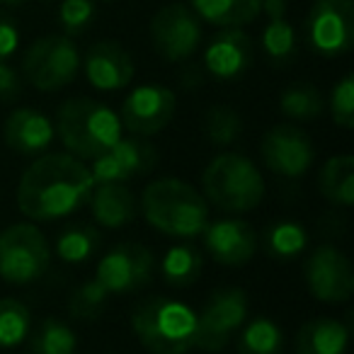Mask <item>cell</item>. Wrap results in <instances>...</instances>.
<instances>
[{"label":"cell","instance_id":"ffe728a7","mask_svg":"<svg viewBox=\"0 0 354 354\" xmlns=\"http://www.w3.org/2000/svg\"><path fill=\"white\" fill-rule=\"evenodd\" d=\"M93 218L102 228H122L136 218L138 199L122 183H100L93 187L88 199Z\"/></svg>","mask_w":354,"mask_h":354},{"label":"cell","instance_id":"e0dca14e","mask_svg":"<svg viewBox=\"0 0 354 354\" xmlns=\"http://www.w3.org/2000/svg\"><path fill=\"white\" fill-rule=\"evenodd\" d=\"M85 78L95 90L114 93L133 80V59L117 41H97L80 59Z\"/></svg>","mask_w":354,"mask_h":354},{"label":"cell","instance_id":"6da1fadb","mask_svg":"<svg viewBox=\"0 0 354 354\" xmlns=\"http://www.w3.org/2000/svg\"><path fill=\"white\" fill-rule=\"evenodd\" d=\"M95 180L90 167L71 153H41L17 185V209L30 221H59L85 207Z\"/></svg>","mask_w":354,"mask_h":354},{"label":"cell","instance_id":"5bb4252c","mask_svg":"<svg viewBox=\"0 0 354 354\" xmlns=\"http://www.w3.org/2000/svg\"><path fill=\"white\" fill-rule=\"evenodd\" d=\"M262 162L279 177H304L313 167L315 148L310 136L296 124H277L262 136Z\"/></svg>","mask_w":354,"mask_h":354},{"label":"cell","instance_id":"d6a6232c","mask_svg":"<svg viewBox=\"0 0 354 354\" xmlns=\"http://www.w3.org/2000/svg\"><path fill=\"white\" fill-rule=\"evenodd\" d=\"M32 313L20 299H0V347H17L27 339Z\"/></svg>","mask_w":354,"mask_h":354},{"label":"cell","instance_id":"5b68a950","mask_svg":"<svg viewBox=\"0 0 354 354\" xmlns=\"http://www.w3.org/2000/svg\"><path fill=\"white\" fill-rule=\"evenodd\" d=\"M204 199L226 214H248L265 199V180L243 153H218L202 172Z\"/></svg>","mask_w":354,"mask_h":354},{"label":"cell","instance_id":"836d02e7","mask_svg":"<svg viewBox=\"0 0 354 354\" xmlns=\"http://www.w3.org/2000/svg\"><path fill=\"white\" fill-rule=\"evenodd\" d=\"M97 6L95 0H64L59 6V25L66 37H78L88 32L95 22Z\"/></svg>","mask_w":354,"mask_h":354},{"label":"cell","instance_id":"74e56055","mask_svg":"<svg viewBox=\"0 0 354 354\" xmlns=\"http://www.w3.org/2000/svg\"><path fill=\"white\" fill-rule=\"evenodd\" d=\"M286 0H262L260 3V12H265L267 20L272 17H286Z\"/></svg>","mask_w":354,"mask_h":354},{"label":"cell","instance_id":"44dd1931","mask_svg":"<svg viewBox=\"0 0 354 354\" xmlns=\"http://www.w3.org/2000/svg\"><path fill=\"white\" fill-rule=\"evenodd\" d=\"M294 347L296 354H347L349 328L337 318L318 315L301 325Z\"/></svg>","mask_w":354,"mask_h":354},{"label":"cell","instance_id":"277c9868","mask_svg":"<svg viewBox=\"0 0 354 354\" xmlns=\"http://www.w3.org/2000/svg\"><path fill=\"white\" fill-rule=\"evenodd\" d=\"M131 330L151 354H187L194 349L197 313L170 296H151L133 308Z\"/></svg>","mask_w":354,"mask_h":354},{"label":"cell","instance_id":"3957f363","mask_svg":"<svg viewBox=\"0 0 354 354\" xmlns=\"http://www.w3.org/2000/svg\"><path fill=\"white\" fill-rule=\"evenodd\" d=\"M56 136L66 153L80 160H95L122 138L119 114L93 97H71L56 112Z\"/></svg>","mask_w":354,"mask_h":354},{"label":"cell","instance_id":"83f0119b","mask_svg":"<svg viewBox=\"0 0 354 354\" xmlns=\"http://www.w3.org/2000/svg\"><path fill=\"white\" fill-rule=\"evenodd\" d=\"M279 109L284 117L294 122H310L325 114V97L315 85L310 83H294L281 93Z\"/></svg>","mask_w":354,"mask_h":354},{"label":"cell","instance_id":"484cf974","mask_svg":"<svg viewBox=\"0 0 354 354\" xmlns=\"http://www.w3.org/2000/svg\"><path fill=\"white\" fill-rule=\"evenodd\" d=\"M102 236L88 223H71L56 238V255L66 265H85L100 252Z\"/></svg>","mask_w":354,"mask_h":354},{"label":"cell","instance_id":"4316f807","mask_svg":"<svg viewBox=\"0 0 354 354\" xmlns=\"http://www.w3.org/2000/svg\"><path fill=\"white\" fill-rule=\"evenodd\" d=\"M284 333L267 315H255L245 320L238 333V354H281Z\"/></svg>","mask_w":354,"mask_h":354},{"label":"cell","instance_id":"9a60e30c","mask_svg":"<svg viewBox=\"0 0 354 354\" xmlns=\"http://www.w3.org/2000/svg\"><path fill=\"white\" fill-rule=\"evenodd\" d=\"M158 151L153 143L141 136H122L109 151L93 160V180L100 183H131L136 177H143L156 167Z\"/></svg>","mask_w":354,"mask_h":354},{"label":"cell","instance_id":"d590c367","mask_svg":"<svg viewBox=\"0 0 354 354\" xmlns=\"http://www.w3.org/2000/svg\"><path fill=\"white\" fill-rule=\"evenodd\" d=\"M17 49H20V27L6 10H0V61H8Z\"/></svg>","mask_w":354,"mask_h":354},{"label":"cell","instance_id":"ab89813d","mask_svg":"<svg viewBox=\"0 0 354 354\" xmlns=\"http://www.w3.org/2000/svg\"><path fill=\"white\" fill-rule=\"evenodd\" d=\"M104 3H112V0H104Z\"/></svg>","mask_w":354,"mask_h":354},{"label":"cell","instance_id":"f1b7e54d","mask_svg":"<svg viewBox=\"0 0 354 354\" xmlns=\"http://www.w3.org/2000/svg\"><path fill=\"white\" fill-rule=\"evenodd\" d=\"M32 354H75L78 337L66 320L49 315L39 323L30 342Z\"/></svg>","mask_w":354,"mask_h":354},{"label":"cell","instance_id":"7402d4cb","mask_svg":"<svg viewBox=\"0 0 354 354\" xmlns=\"http://www.w3.org/2000/svg\"><path fill=\"white\" fill-rule=\"evenodd\" d=\"M262 0H189L192 12L214 27H245L257 20Z\"/></svg>","mask_w":354,"mask_h":354},{"label":"cell","instance_id":"7c38bea8","mask_svg":"<svg viewBox=\"0 0 354 354\" xmlns=\"http://www.w3.org/2000/svg\"><path fill=\"white\" fill-rule=\"evenodd\" d=\"M156 272V255L141 243H119L102 255L95 279L109 294H131L151 284Z\"/></svg>","mask_w":354,"mask_h":354},{"label":"cell","instance_id":"e575fe53","mask_svg":"<svg viewBox=\"0 0 354 354\" xmlns=\"http://www.w3.org/2000/svg\"><path fill=\"white\" fill-rule=\"evenodd\" d=\"M325 107H330L333 122L339 129H352L354 127V78L352 75H342L335 83L333 93H330V102H325Z\"/></svg>","mask_w":354,"mask_h":354},{"label":"cell","instance_id":"f546056e","mask_svg":"<svg viewBox=\"0 0 354 354\" xmlns=\"http://www.w3.org/2000/svg\"><path fill=\"white\" fill-rule=\"evenodd\" d=\"M262 51L274 66H286L296 59L299 51V41H296V32L286 17H272L267 20L265 30H262Z\"/></svg>","mask_w":354,"mask_h":354},{"label":"cell","instance_id":"d4e9b609","mask_svg":"<svg viewBox=\"0 0 354 354\" xmlns=\"http://www.w3.org/2000/svg\"><path fill=\"white\" fill-rule=\"evenodd\" d=\"M308 245V233L299 221L291 218H281L267 226L265 236H262V248L272 260L291 262L301 255Z\"/></svg>","mask_w":354,"mask_h":354},{"label":"cell","instance_id":"ba28073f","mask_svg":"<svg viewBox=\"0 0 354 354\" xmlns=\"http://www.w3.org/2000/svg\"><path fill=\"white\" fill-rule=\"evenodd\" d=\"M248 320V294L238 286H226L209 296L202 313H197L194 347L204 352H221L241 333Z\"/></svg>","mask_w":354,"mask_h":354},{"label":"cell","instance_id":"8fae6325","mask_svg":"<svg viewBox=\"0 0 354 354\" xmlns=\"http://www.w3.org/2000/svg\"><path fill=\"white\" fill-rule=\"evenodd\" d=\"M308 294L320 304H347L354 294V270L349 257L335 245H318L304 265Z\"/></svg>","mask_w":354,"mask_h":354},{"label":"cell","instance_id":"1f68e13d","mask_svg":"<svg viewBox=\"0 0 354 354\" xmlns=\"http://www.w3.org/2000/svg\"><path fill=\"white\" fill-rule=\"evenodd\" d=\"M109 291L100 284L97 279H88L71 294L68 301V315L78 323H93L107 310L109 306Z\"/></svg>","mask_w":354,"mask_h":354},{"label":"cell","instance_id":"cb8c5ba5","mask_svg":"<svg viewBox=\"0 0 354 354\" xmlns=\"http://www.w3.org/2000/svg\"><path fill=\"white\" fill-rule=\"evenodd\" d=\"M204 270V255L192 243H175L160 257V277L175 289H187Z\"/></svg>","mask_w":354,"mask_h":354},{"label":"cell","instance_id":"d6986e66","mask_svg":"<svg viewBox=\"0 0 354 354\" xmlns=\"http://www.w3.org/2000/svg\"><path fill=\"white\" fill-rule=\"evenodd\" d=\"M56 129L54 122L44 112L32 107H20L10 112V117L3 124V138L10 151L20 156H37L44 153L54 143Z\"/></svg>","mask_w":354,"mask_h":354},{"label":"cell","instance_id":"8992f818","mask_svg":"<svg viewBox=\"0 0 354 354\" xmlns=\"http://www.w3.org/2000/svg\"><path fill=\"white\" fill-rule=\"evenodd\" d=\"M22 73L41 93H59L71 85L80 73V51L73 37L46 35L32 41L22 59Z\"/></svg>","mask_w":354,"mask_h":354},{"label":"cell","instance_id":"2e32d148","mask_svg":"<svg viewBox=\"0 0 354 354\" xmlns=\"http://www.w3.org/2000/svg\"><path fill=\"white\" fill-rule=\"evenodd\" d=\"M202 236L209 255L223 267H243L257 252V233L243 218L226 216L209 221Z\"/></svg>","mask_w":354,"mask_h":354},{"label":"cell","instance_id":"603a6c76","mask_svg":"<svg viewBox=\"0 0 354 354\" xmlns=\"http://www.w3.org/2000/svg\"><path fill=\"white\" fill-rule=\"evenodd\" d=\"M318 189L335 207H352L354 204V158L339 153L323 162L318 172Z\"/></svg>","mask_w":354,"mask_h":354},{"label":"cell","instance_id":"30bf717a","mask_svg":"<svg viewBox=\"0 0 354 354\" xmlns=\"http://www.w3.org/2000/svg\"><path fill=\"white\" fill-rule=\"evenodd\" d=\"M306 37L313 51L335 59L354 44V3L352 0H315L306 20Z\"/></svg>","mask_w":354,"mask_h":354},{"label":"cell","instance_id":"f35d334b","mask_svg":"<svg viewBox=\"0 0 354 354\" xmlns=\"http://www.w3.org/2000/svg\"><path fill=\"white\" fill-rule=\"evenodd\" d=\"M27 0H0V6L3 8H20V6H25Z\"/></svg>","mask_w":354,"mask_h":354},{"label":"cell","instance_id":"ac0fdd59","mask_svg":"<svg viewBox=\"0 0 354 354\" xmlns=\"http://www.w3.org/2000/svg\"><path fill=\"white\" fill-rule=\"evenodd\" d=\"M252 56L255 49L250 37L241 27H228L214 35L204 49V68L218 80H236L250 68Z\"/></svg>","mask_w":354,"mask_h":354},{"label":"cell","instance_id":"9c48e42d","mask_svg":"<svg viewBox=\"0 0 354 354\" xmlns=\"http://www.w3.org/2000/svg\"><path fill=\"white\" fill-rule=\"evenodd\" d=\"M151 41L158 56H162L170 64H183L192 59L202 46V20L194 15L192 8L183 3H170L153 15Z\"/></svg>","mask_w":354,"mask_h":354},{"label":"cell","instance_id":"8d00e7d4","mask_svg":"<svg viewBox=\"0 0 354 354\" xmlns=\"http://www.w3.org/2000/svg\"><path fill=\"white\" fill-rule=\"evenodd\" d=\"M22 95V78L8 61H0V100L15 102Z\"/></svg>","mask_w":354,"mask_h":354},{"label":"cell","instance_id":"52a82bcc","mask_svg":"<svg viewBox=\"0 0 354 354\" xmlns=\"http://www.w3.org/2000/svg\"><path fill=\"white\" fill-rule=\"evenodd\" d=\"M51 250L46 236L35 223H12L0 231V279L25 286L49 270Z\"/></svg>","mask_w":354,"mask_h":354},{"label":"cell","instance_id":"4dcf8cb0","mask_svg":"<svg viewBox=\"0 0 354 354\" xmlns=\"http://www.w3.org/2000/svg\"><path fill=\"white\" fill-rule=\"evenodd\" d=\"M243 117L238 109L228 107V104H214L204 117V131L207 138L212 141V146L216 148H228L243 136Z\"/></svg>","mask_w":354,"mask_h":354},{"label":"cell","instance_id":"7a4b0ae2","mask_svg":"<svg viewBox=\"0 0 354 354\" xmlns=\"http://www.w3.org/2000/svg\"><path fill=\"white\" fill-rule=\"evenodd\" d=\"M141 212L148 226L170 238H197L209 223V202L180 177H160L146 185Z\"/></svg>","mask_w":354,"mask_h":354},{"label":"cell","instance_id":"4fadbf2b","mask_svg":"<svg viewBox=\"0 0 354 354\" xmlns=\"http://www.w3.org/2000/svg\"><path fill=\"white\" fill-rule=\"evenodd\" d=\"M177 97L170 88L158 83H146L133 88L124 97L119 122L131 136H156L175 117Z\"/></svg>","mask_w":354,"mask_h":354}]
</instances>
